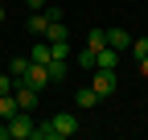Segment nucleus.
<instances>
[{
  "mask_svg": "<svg viewBox=\"0 0 148 140\" xmlns=\"http://www.w3.org/2000/svg\"><path fill=\"white\" fill-rule=\"evenodd\" d=\"M45 16H49V25H53V21H66V12H62L58 4H45Z\"/></svg>",
  "mask_w": 148,
  "mask_h": 140,
  "instance_id": "412c9836",
  "label": "nucleus"
},
{
  "mask_svg": "<svg viewBox=\"0 0 148 140\" xmlns=\"http://www.w3.org/2000/svg\"><path fill=\"white\" fill-rule=\"evenodd\" d=\"M29 140H58V136H53V124H49V119L33 124V136H29Z\"/></svg>",
  "mask_w": 148,
  "mask_h": 140,
  "instance_id": "2eb2a0df",
  "label": "nucleus"
},
{
  "mask_svg": "<svg viewBox=\"0 0 148 140\" xmlns=\"http://www.w3.org/2000/svg\"><path fill=\"white\" fill-rule=\"evenodd\" d=\"M25 29L33 33V37H45V29H49V16H45V8H41V12H29Z\"/></svg>",
  "mask_w": 148,
  "mask_h": 140,
  "instance_id": "6e6552de",
  "label": "nucleus"
},
{
  "mask_svg": "<svg viewBox=\"0 0 148 140\" xmlns=\"http://www.w3.org/2000/svg\"><path fill=\"white\" fill-rule=\"evenodd\" d=\"M25 4H29V12H41V8H45V0H25Z\"/></svg>",
  "mask_w": 148,
  "mask_h": 140,
  "instance_id": "4be33fe9",
  "label": "nucleus"
},
{
  "mask_svg": "<svg viewBox=\"0 0 148 140\" xmlns=\"http://www.w3.org/2000/svg\"><path fill=\"white\" fill-rule=\"evenodd\" d=\"M16 82H21V78H12V74H0V95H12V91H16Z\"/></svg>",
  "mask_w": 148,
  "mask_h": 140,
  "instance_id": "aec40b11",
  "label": "nucleus"
},
{
  "mask_svg": "<svg viewBox=\"0 0 148 140\" xmlns=\"http://www.w3.org/2000/svg\"><path fill=\"white\" fill-rule=\"evenodd\" d=\"M33 124H37V119H33V111H16V115L8 119L12 140H29V136H33Z\"/></svg>",
  "mask_w": 148,
  "mask_h": 140,
  "instance_id": "f03ea898",
  "label": "nucleus"
},
{
  "mask_svg": "<svg viewBox=\"0 0 148 140\" xmlns=\"http://www.w3.org/2000/svg\"><path fill=\"white\" fill-rule=\"evenodd\" d=\"M49 124H53V136H58V140H70L74 132H78L74 111H58V115H49Z\"/></svg>",
  "mask_w": 148,
  "mask_h": 140,
  "instance_id": "f257e3e1",
  "label": "nucleus"
},
{
  "mask_svg": "<svg viewBox=\"0 0 148 140\" xmlns=\"http://www.w3.org/2000/svg\"><path fill=\"white\" fill-rule=\"evenodd\" d=\"M70 37V29H66V21H53L49 29H45V41H66Z\"/></svg>",
  "mask_w": 148,
  "mask_h": 140,
  "instance_id": "4468645a",
  "label": "nucleus"
},
{
  "mask_svg": "<svg viewBox=\"0 0 148 140\" xmlns=\"http://www.w3.org/2000/svg\"><path fill=\"white\" fill-rule=\"evenodd\" d=\"M49 49H53V58H62V62H70V58H74V49H70V37H66V41H49Z\"/></svg>",
  "mask_w": 148,
  "mask_h": 140,
  "instance_id": "dca6fc26",
  "label": "nucleus"
},
{
  "mask_svg": "<svg viewBox=\"0 0 148 140\" xmlns=\"http://www.w3.org/2000/svg\"><path fill=\"white\" fill-rule=\"evenodd\" d=\"M45 66H49V82H62V78L70 74V62H62V58H49Z\"/></svg>",
  "mask_w": 148,
  "mask_h": 140,
  "instance_id": "9b49d317",
  "label": "nucleus"
},
{
  "mask_svg": "<svg viewBox=\"0 0 148 140\" xmlns=\"http://www.w3.org/2000/svg\"><path fill=\"white\" fill-rule=\"evenodd\" d=\"M0 25H4V4H0Z\"/></svg>",
  "mask_w": 148,
  "mask_h": 140,
  "instance_id": "393cba45",
  "label": "nucleus"
},
{
  "mask_svg": "<svg viewBox=\"0 0 148 140\" xmlns=\"http://www.w3.org/2000/svg\"><path fill=\"white\" fill-rule=\"evenodd\" d=\"M0 140H12V132H8V119H4V128H0Z\"/></svg>",
  "mask_w": 148,
  "mask_h": 140,
  "instance_id": "b1692460",
  "label": "nucleus"
},
{
  "mask_svg": "<svg viewBox=\"0 0 148 140\" xmlns=\"http://www.w3.org/2000/svg\"><path fill=\"white\" fill-rule=\"evenodd\" d=\"M99 91V99H107V95H115V86H119V78H115V70H103V66H95V82H90Z\"/></svg>",
  "mask_w": 148,
  "mask_h": 140,
  "instance_id": "7ed1b4c3",
  "label": "nucleus"
},
{
  "mask_svg": "<svg viewBox=\"0 0 148 140\" xmlns=\"http://www.w3.org/2000/svg\"><path fill=\"white\" fill-rule=\"evenodd\" d=\"M136 66H140V78H148V58H140Z\"/></svg>",
  "mask_w": 148,
  "mask_h": 140,
  "instance_id": "5701e85b",
  "label": "nucleus"
},
{
  "mask_svg": "<svg viewBox=\"0 0 148 140\" xmlns=\"http://www.w3.org/2000/svg\"><path fill=\"white\" fill-rule=\"evenodd\" d=\"M29 62H33V58H12V62H8V74H12V78H25Z\"/></svg>",
  "mask_w": 148,
  "mask_h": 140,
  "instance_id": "a211bd4d",
  "label": "nucleus"
},
{
  "mask_svg": "<svg viewBox=\"0 0 148 140\" xmlns=\"http://www.w3.org/2000/svg\"><path fill=\"white\" fill-rule=\"evenodd\" d=\"M74 107H82V111L99 107V91L95 86H78V91H74Z\"/></svg>",
  "mask_w": 148,
  "mask_h": 140,
  "instance_id": "423d86ee",
  "label": "nucleus"
},
{
  "mask_svg": "<svg viewBox=\"0 0 148 140\" xmlns=\"http://www.w3.org/2000/svg\"><path fill=\"white\" fill-rule=\"evenodd\" d=\"M95 66H103V70H115V66H119V49H111V45L95 49Z\"/></svg>",
  "mask_w": 148,
  "mask_h": 140,
  "instance_id": "1a4fd4ad",
  "label": "nucleus"
},
{
  "mask_svg": "<svg viewBox=\"0 0 148 140\" xmlns=\"http://www.w3.org/2000/svg\"><path fill=\"white\" fill-rule=\"evenodd\" d=\"M107 45L123 54V49H132V33H127V29H107Z\"/></svg>",
  "mask_w": 148,
  "mask_h": 140,
  "instance_id": "0eeeda50",
  "label": "nucleus"
},
{
  "mask_svg": "<svg viewBox=\"0 0 148 140\" xmlns=\"http://www.w3.org/2000/svg\"><path fill=\"white\" fill-rule=\"evenodd\" d=\"M16 111H21V103H16V95H0V115H4V119H12Z\"/></svg>",
  "mask_w": 148,
  "mask_h": 140,
  "instance_id": "f8f14e48",
  "label": "nucleus"
},
{
  "mask_svg": "<svg viewBox=\"0 0 148 140\" xmlns=\"http://www.w3.org/2000/svg\"><path fill=\"white\" fill-rule=\"evenodd\" d=\"M12 95H16V103H21V111H37V103H41V91H37V86H29L25 78L16 82Z\"/></svg>",
  "mask_w": 148,
  "mask_h": 140,
  "instance_id": "20e7f679",
  "label": "nucleus"
},
{
  "mask_svg": "<svg viewBox=\"0 0 148 140\" xmlns=\"http://www.w3.org/2000/svg\"><path fill=\"white\" fill-rule=\"evenodd\" d=\"M132 58H148V37H132Z\"/></svg>",
  "mask_w": 148,
  "mask_h": 140,
  "instance_id": "6ab92c4d",
  "label": "nucleus"
},
{
  "mask_svg": "<svg viewBox=\"0 0 148 140\" xmlns=\"http://www.w3.org/2000/svg\"><path fill=\"white\" fill-rule=\"evenodd\" d=\"M86 45H90V49H103V45H107V29H90V33H86Z\"/></svg>",
  "mask_w": 148,
  "mask_h": 140,
  "instance_id": "f3484780",
  "label": "nucleus"
},
{
  "mask_svg": "<svg viewBox=\"0 0 148 140\" xmlns=\"http://www.w3.org/2000/svg\"><path fill=\"white\" fill-rule=\"evenodd\" d=\"M25 82H29V86H37V91H45V86H49V66H45V62H29Z\"/></svg>",
  "mask_w": 148,
  "mask_h": 140,
  "instance_id": "39448f33",
  "label": "nucleus"
},
{
  "mask_svg": "<svg viewBox=\"0 0 148 140\" xmlns=\"http://www.w3.org/2000/svg\"><path fill=\"white\" fill-rule=\"evenodd\" d=\"M29 58H33V62H49V58H53L49 41H45V37H37V41H33V49H29Z\"/></svg>",
  "mask_w": 148,
  "mask_h": 140,
  "instance_id": "9d476101",
  "label": "nucleus"
},
{
  "mask_svg": "<svg viewBox=\"0 0 148 140\" xmlns=\"http://www.w3.org/2000/svg\"><path fill=\"white\" fill-rule=\"evenodd\" d=\"M74 66H82V70H95V49H90V45H82L78 54H74Z\"/></svg>",
  "mask_w": 148,
  "mask_h": 140,
  "instance_id": "ddd939ff",
  "label": "nucleus"
}]
</instances>
